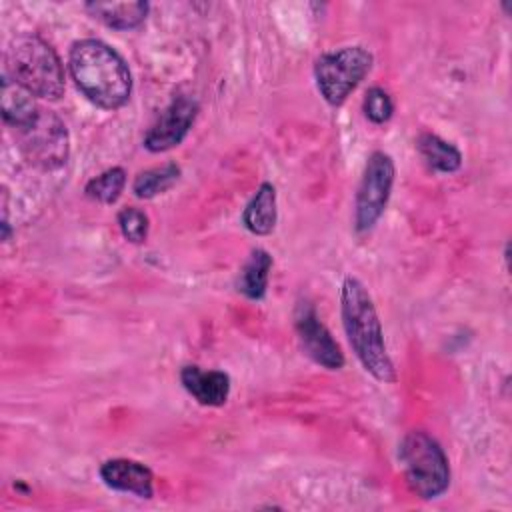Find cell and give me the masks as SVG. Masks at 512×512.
I'll use <instances>...</instances> for the list:
<instances>
[{
	"instance_id": "obj_15",
	"label": "cell",
	"mask_w": 512,
	"mask_h": 512,
	"mask_svg": "<svg viewBox=\"0 0 512 512\" xmlns=\"http://www.w3.org/2000/svg\"><path fill=\"white\" fill-rule=\"evenodd\" d=\"M272 268V256L262 250L256 248L252 250L250 258L246 260V264L240 270L238 276V290L252 300H260L266 294V286H268V272Z\"/></svg>"
},
{
	"instance_id": "obj_20",
	"label": "cell",
	"mask_w": 512,
	"mask_h": 512,
	"mask_svg": "<svg viewBox=\"0 0 512 512\" xmlns=\"http://www.w3.org/2000/svg\"><path fill=\"white\" fill-rule=\"evenodd\" d=\"M118 226L128 242L140 244L148 236V216L138 208H124L118 212Z\"/></svg>"
},
{
	"instance_id": "obj_11",
	"label": "cell",
	"mask_w": 512,
	"mask_h": 512,
	"mask_svg": "<svg viewBox=\"0 0 512 512\" xmlns=\"http://www.w3.org/2000/svg\"><path fill=\"white\" fill-rule=\"evenodd\" d=\"M182 386L204 406H222L228 400L230 378L220 370H202L198 366H184L180 372Z\"/></svg>"
},
{
	"instance_id": "obj_3",
	"label": "cell",
	"mask_w": 512,
	"mask_h": 512,
	"mask_svg": "<svg viewBox=\"0 0 512 512\" xmlns=\"http://www.w3.org/2000/svg\"><path fill=\"white\" fill-rule=\"evenodd\" d=\"M6 70L10 80L32 96L56 100L64 92V70L54 48L36 34H20L6 48Z\"/></svg>"
},
{
	"instance_id": "obj_12",
	"label": "cell",
	"mask_w": 512,
	"mask_h": 512,
	"mask_svg": "<svg viewBox=\"0 0 512 512\" xmlns=\"http://www.w3.org/2000/svg\"><path fill=\"white\" fill-rule=\"evenodd\" d=\"M0 106L4 122L14 126L16 130L28 126L40 112V106L34 102V96L8 76L2 80Z\"/></svg>"
},
{
	"instance_id": "obj_9",
	"label": "cell",
	"mask_w": 512,
	"mask_h": 512,
	"mask_svg": "<svg viewBox=\"0 0 512 512\" xmlns=\"http://www.w3.org/2000/svg\"><path fill=\"white\" fill-rule=\"evenodd\" d=\"M298 338L306 354L328 370H338L344 366V354L338 342L332 338L328 328L318 320V314L310 302H300L294 314Z\"/></svg>"
},
{
	"instance_id": "obj_17",
	"label": "cell",
	"mask_w": 512,
	"mask_h": 512,
	"mask_svg": "<svg viewBox=\"0 0 512 512\" xmlns=\"http://www.w3.org/2000/svg\"><path fill=\"white\" fill-rule=\"evenodd\" d=\"M178 176H180V168L176 164L150 168L136 176L132 190L138 198H154L156 194L166 192L178 180Z\"/></svg>"
},
{
	"instance_id": "obj_16",
	"label": "cell",
	"mask_w": 512,
	"mask_h": 512,
	"mask_svg": "<svg viewBox=\"0 0 512 512\" xmlns=\"http://www.w3.org/2000/svg\"><path fill=\"white\" fill-rule=\"evenodd\" d=\"M416 146L422 158L426 160V164L438 172H454L462 164L460 152L450 142L442 140L436 134H430V132L420 134Z\"/></svg>"
},
{
	"instance_id": "obj_10",
	"label": "cell",
	"mask_w": 512,
	"mask_h": 512,
	"mask_svg": "<svg viewBox=\"0 0 512 512\" xmlns=\"http://www.w3.org/2000/svg\"><path fill=\"white\" fill-rule=\"evenodd\" d=\"M100 478L104 480L106 486L120 492L136 494L140 498H152L154 494L152 470L136 460H128V458L108 460L100 466Z\"/></svg>"
},
{
	"instance_id": "obj_13",
	"label": "cell",
	"mask_w": 512,
	"mask_h": 512,
	"mask_svg": "<svg viewBox=\"0 0 512 512\" xmlns=\"http://www.w3.org/2000/svg\"><path fill=\"white\" fill-rule=\"evenodd\" d=\"M244 226L258 236H266L276 226V188L270 182H262L254 198L248 202L242 214Z\"/></svg>"
},
{
	"instance_id": "obj_5",
	"label": "cell",
	"mask_w": 512,
	"mask_h": 512,
	"mask_svg": "<svg viewBox=\"0 0 512 512\" xmlns=\"http://www.w3.org/2000/svg\"><path fill=\"white\" fill-rule=\"evenodd\" d=\"M372 66V54L362 46H344L316 60L314 76L320 94L332 106H340L362 82Z\"/></svg>"
},
{
	"instance_id": "obj_19",
	"label": "cell",
	"mask_w": 512,
	"mask_h": 512,
	"mask_svg": "<svg viewBox=\"0 0 512 512\" xmlns=\"http://www.w3.org/2000/svg\"><path fill=\"white\" fill-rule=\"evenodd\" d=\"M394 112V102L390 94L378 86L370 88L364 98V114L370 118L374 124H384L392 118Z\"/></svg>"
},
{
	"instance_id": "obj_14",
	"label": "cell",
	"mask_w": 512,
	"mask_h": 512,
	"mask_svg": "<svg viewBox=\"0 0 512 512\" xmlns=\"http://www.w3.org/2000/svg\"><path fill=\"white\" fill-rule=\"evenodd\" d=\"M86 8L94 18L116 30L136 28L148 14V2H90Z\"/></svg>"
},
{
	"instance_id": "obj_7",
	"label": "cell",
	"mask_w": 512,
	"mask_h": 512,
	"mask_svg": "<svg viewBox=\"0 0 512 512\" xmlns=\"http://www.w3.org/2000/svg\"><path fill=\"white\" fill-rule=\"evenodd\" d=\"M394 182V162L384 152H372L362 182L358 186L356 194V214H354V226L358 232L370 230L378 218L382 216L390 190Z\"/></svg>"
},
{
	"instance_id": "obj_6",
	"label": "cell",
	"mask_w": 512,
	"mask_h": 512,
	"mask_svg": "<svg viewBox=\"0 0 512 512\" xmlns=\"http://www.w3.org/2000/svg\"><path fill=\"white\" fill-rule=\"evenodd\" d=\"M18 140L28 162L38 168L54 170L68 158V130L52 110L40 108L38 116L18 130Z\"/></svg>"
},
{
	"instance_id": "obj_18",
	"label": "cell",
	"mask_w": 512,
	"mask_h": 512,
	"mask_svg": "<svg viewBox=\"0 0 512 512\" xmlns=\"http://www.w3.org/2000/svg\"><path fill=\"white\" fill-rule=\"evenodd\" d=\"M124 184H126V172L116 166V168H110V170L102 172L100 176L92 178L86 184L84 192L92 200H98L102 204H112L120 198Z\"/></svg>"
},
{
	"instance_id": "obj_4",
	"label": "cell",
	"mask_w": 512,
	"mask_h": 512,
	"mask_svg": "<svg viewBox=\"0 0 512 512\" xmlns=\"http://www.w3.org/2000/svg\"><path fill=\"white\" fill-rule=\"evenodd\" d=\"M404 478L408 488L424 498L432 500L446 492L450 484V466L440 444L422 430L408 432L398 448Z\"/></svg>"
},
{
	"instance_id": "obj_2",
	"label": "cell",
	"mask_w": 512,
	"mask_h": 512,
	"mask_svg": "<svg viewBox=\"0 0 512 512\" xmlns=\"http://www.w3.org/2000/svg\"><path fill=\"white\" fill-rule=\"evenodd\" d=\"M340 306L346 336L362 366L378 382H394L396 370L384 344L382 326L372 304V298L360 280L352 276L344 280L340 292Z\"/></svg>"
},
{
	"instance_id": "obj_1",
	"label": "cell",
	"mask_w": 512,
	"mask_h": 512,
	"mask_svg": "<svg viewBox=\"0 0 512 512\" xmlns=\"http://www.w3.org/2000/svg\"><path fill=\"white\" fill-rule=\"evenodd\" d=\"M68 68L78 90L96 106L116 110L130 98L132 78L122 56L96 38L78 40L70 48Z\"/></svg>"
},
{
	"instance_id": "obj_8",
	"label": "cell",
	"mask_w": 512,
	"mask_h": 512,
	"mask_svg": "<svg viewBox=\"0 0 512 512\" xmlns=\"http://www.w3.org/2000/svg\"><path fill=\"white\" fill-rule=\"evenodd\" d=\"M198 114V102L190 94H178L160 112L156 122L144 136V146L150 152H164L178 146L188 134Z\"/></svg>"
}]
</instances>
